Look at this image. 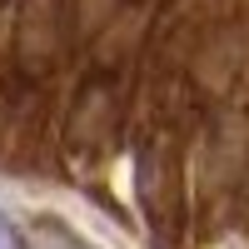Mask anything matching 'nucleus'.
Here are the masks:
<instances>
[{"mask_svg": "<svg viewBox=\"0 0 249 249\" xmlns=\"http://www.w3.org/2000/svg\"><path fill=\"white\" fill-rule=\"evenodd\" d=\"M0 249H20V234H15V224L0 214Z\"/></svg>", "mask_w": 249, "mask_h": 249, "instance_id": "obj_1", "label": "nucleus"}]
</instances>
